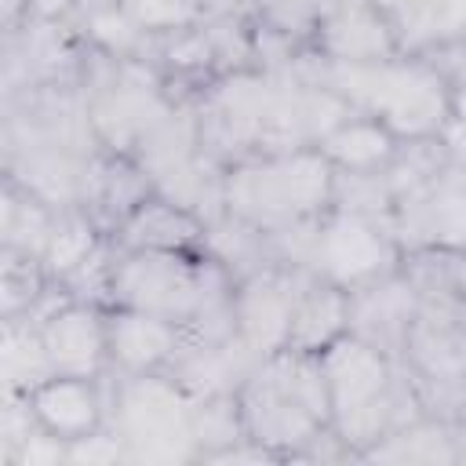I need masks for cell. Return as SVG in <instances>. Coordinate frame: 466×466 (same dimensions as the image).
Instances as JSON below:
<instances>
[{"instance_id":"cell-14","label":"cell","mask_w":466,"mask_h":466,"mask_svg":"<svg viewBox=\"0 0 466 466\" xmlns=\"http://www.w3.org/2000/svg\"><path fill=\"white\" fill-rule=\"evenodd\" d=\"M320 51L331 62H386L397 51V36L375 7L346 4L324 18Z\"/></svg>"},{"instance_id":"cell-17","label":"cell","mask_w":466,"mask_h":466,"mask_svg":"<svg viewBox=\"0 0 466 466\" xmlns=\"http://www.w3.org/2000/svg\"><path fill=\"white\" fill-rule=\"evenodd\" d=\"M404 222L419 229L430 248L466 251V186L448 182L441 189L422 186L411 204L404 200Z\"/></svg>"},{"instance_id":"cell-23","label":"cell","mask_w":466,"mask_h":466,"mask_svg":"<svg viewBox=\"0 0 466 466\" xmlns=\"http://www.w3.org/2000/svg\"><path fill=\"white\" fill-rule=\"evenodd\" d=\"M25 4H29V7H33L40 18H55V15H62V11H66L73 0H25Z\"/></svg>"},{"instance_id":"cell-21","label":"cell","mask_w":466,"mask_h":466,"mask_svg":"<svg viewBox=\"0 0 466 466\" xmlns=\"http://www.w3.org/2000/svg\"><path fill=\"white\" fill-rule=\"evenodd\" d=\"M390 444L382 448H371L368 455L371 459H426V462H437V459H455V448H451V437L444 426H408L400 433H386Z\"/></svg>"},{"instance_id":"cell-1","label":"cell","mask_w":466,"mask_h":466,"mask_svg":"<svg viewBox=\"0 0 466 466\" xmlns=\"http://www.w3.org/2000/svg\"><path fill=\"white\" fill-rule=\"evenodd\" d=\"M237 400L248 441L269 451L309 444L331 422L320 353L306 350H277L262 357L240 386Z\"/></svg>"},{"instance_id":"cell-20","label":"cell","mask_w":466,"mask_h":466,"mask_svg":"<svg viewBox=\"0 0 466 466\" xmlns=\"http://www.w3.org/2000/svg\"><path fill=\"white\" fill-rule=\"evenodd\" d=\"M98 251V237H95V222L84 215H66L51 226V237L44 244V273L55 280H66L73 269H80L91 255Z\"/></svg>"},{"instance_id":"cell-10","label":"cell","mask_w":466,"mask_h":466,"mask_svg":"<svg viewBox=\"0 0 466 466\" xmlns=\"http://www.w3.org/2000/svg\"><path fill=\"white\" fill-rule=\"evenodd\" d=\"M167 113H171L167 102L157 95L149 80H131L124 73L113 84H106V91L95 98L87 116L102 142H109L113 149H127L138 146Z\"/></svg>"},{"instance_id":"cell-12","label":"cell","mask_w":466,"mask_h":466,"mask_svg":"<svg viewBox=\"0 0 466 466\" xmlns=\"http://www.w3.org/2000/svg\"><path fill=\"white\" fill-rule=\"evenodd\" d=\"M415 313H419V299H415L411 280H379L375 288L350 295V328L346 331L393 353V350H404Z\"/></svg>"},{"instance_id":"cell-4","label":"cell","mask_w":466,"mask_h":466,"mask_svg":"<svg viewBox=\"0 0 466 466\" xmlns=\"http://www.w3.org/2000/svg\"><path fill=\"white\" fill-rule=\"evenodd\" d=\"M109 299L120 309H142L175 324H193L233 302L222 295V273L211 262H197L189 251L135 248L113 262Z\"/></svg>"},{"instance_id":"cell-8","label":"cell","mask_w":466,"mask_h":466,"mask_svg":"<svg viewBox=\"0 0 466 466\" xmlns=\"http://www.w3.org/2000/svg\"><path fill=\"white\" fill-rule=\"evenodd\" d=\"M299 284L284 269H255L237 291H233V320L237 335L258 353L269 357L288 346L291 313H295Z\"/></svg>"},{"instance_id":"cell-15","label":"cell","mask_w":466,"mask_h":466,"mask_svg":"<svg viewBox=\"0 0 466 466\" xmlns=\"http://www.w3.org/2000/svg\"><path fill=\"white\" fill-rule=\"evenodd\" d=\"M346 328H350V291L313 273L295 295V313L284 350L320 353L339 335H346Z\"/></svg>"},{"instance_id":"cell-7","label":"cell","mask_w":466,"mask_h":466,"mask_svg":"<svg viewBox=\"0 0 466 466\" xmlns=\"http://www.w3.org/2000/svg\"><path fill=\"white\" fill-rule=\"evenodd\" d=\"M317 277L339 284V288H357L375 280L386 262H390V240L386 233L357 211H339L331 218H324L306 248L302 258Z\"/></svg>"},{"instance_id":"cell-16","label":"cell","mask_w":466,"mask_h":466,"mask_svg":"<svg viewBox=\"0 0 466 466\" xmlns=\"http://www.w3.org/2000/svg\"><path fill=\"white\" fill-rule=\"evenodd\" d=\"M120 233H124L127 251H135V248L189 251L193 244H200L208 237V226L189 208H182V204H175L167 197H157V200H142L120 222Z\"/></svg>"},{"instance_id":"cell-19","label":"cell","mask_w":466,"mask_h":466,"mask_svg":"<svg viewBox=\"0 0 466 466\" xmlns=\"http://www.w3.org/2000/svg\"><path fill=\"white\" fill-rule=\"evenodd\" d=\"M51 371L40 328H33L29 320L22 324L18 317L4 320V379H7V393H29L33 386H40Z\"/></svg>"},{"instance_id":"cell-5","label":"cell","mask_w":466,"mask_h":466,"mask_svg":"<svg viewBox=\"0 0 466 466\" xmlns=\"http://www.w3.org/2000/svg\"><path fill=\"white\" fill-rule=\"evenodd\" d=\"M320 368L328 379L335 433L346 444H375L379 437H386L397 422L390 353L346 331L320 350Z\"/></svg>"},{"instance_id":"cell-13","label":"cell","mask_w":466,"mask_h":466,"mask_svg":"<svg viewBox=\"0 0 466 466\" xmlns=\"http://www.w3.org/2000/svg\"><path fill=\"white\" fill-rule=\"evenodd\" d=\"M106 328H109V357L127 375H149L157 364L171 360L182 350V324L157 313L116 306Z\"/></svg>"},{"instance_id":"cell-3","label":"cell","mask_w":466,"mask_h":466,"mask_svg":"<svg viewBox=\"0 0 466 466\" xmlns=\"http://www.w3.org/2000/svg\"><path fill=\"white\" fill-rule=\"evenodd\" d=\"M331 160L320 149L269 153L226 175V211L262 233L313 218L335 193Z\"/></svg>"},{"instance_id":"cell-22","label":"cell","mask_w":466,"mask_h":466,"mask_svg":"<svg viewBox=\"0 0 466 466\" xmlns=\"http://www.w3.org/2000/svg\"><path fill=\"white\" fill-rule=\"evenodd\" d=\"M142 29H175L189 18V0H120Z\"/></svg>"},{"instance_id":"cell-11","label":"cell","mask_w":466,"mask_h":466,"mask_svg":"<svg viewBox=\"0 0 466 466\" xmlns=\"http://www.w3.org/2000/svg\"><path fill=\"white\" fill-rule=\"evenodd\" d=\"M36 426L66 444L87 437L102 422V397L91 375H47L40 386L22 393Z\"/></svg>"},{"instance_id":"cell-18","label":"cell","mask_w":466,"mask_h":466,"mask_svg":"<svg viewBox=\"0 0 466 466\" xmlns=\"http://www.w3.org/2000/svg\"><path fill=\"white\" fill-rule=\"evenodd\" d=\"M317 149L335 164L346 167L350 175H368L375 167H382L386 160H393L397 146H393V131L375 120V116H350L342 120L335 131H328Z\"/></svg>"},{"instance_id":"cell-9","label":"cell","mask_w":466,"mask_h":466,"mask_svg":"<svg viewBox=\"0 0 466 466\" xmlns=\"http://www.w3.org/2000/svg\"><path fill=\"white\" fill-rule=\"evenodd\" d=\"M40 339L55 375H98L109 357V328L87 302H66L40 320Z\"/></svg>"},{"instance_id":"cell-2","label":"cell","mask_w":466,"mask_h":466,"mask_svg":"<svg viewBox=\"0 0 466 466\" xmlns=\"http://www.w3.org/2000/svg\"><path fill=\"white\" fill-rule=\"evenodd\" d=\"M324 87L350 106L382 120L393 135H433L451 116V95L422 62H331L324 58Z\"/></svg>"},{"instance_id":"cell-6","label":"cell","mask_w":466,"mask_h":466,"mask_svg":"<svg viewBox=\"0 0 466 466\" xmlns=\"http://www.w3.org/2000/svg\"><path fill=\"white\" fill-rule=\"evenodd\" d=\"M116 433L131 459L171 462L200 451L189 390L153 375H131V382L120 390Z\"/></svg>"}]
</instances>
